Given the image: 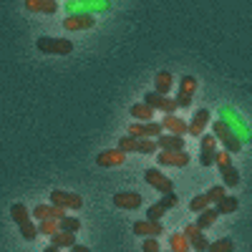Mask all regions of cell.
<instances>
[{
  "instance_id": "cell-5",
  "label": "cell",
  "mask_w": 252,
  "mask_h": 252,
  "mask_svg": "<svg viewBox=\"0 0 252 252\" xmlns=\"http://www.w3.org/2000/svg\"><path fill=\"white\" fill-rule=\"evenodd\" d=\"M194 91H197V78L194 76H182L179 81V91H177V109H187L194 98Z\"/></svg>"
},
{
  "instance_id": "cell-18",
  "label": "cell",
  "mask_w": 252,
  "mask_h": 252,
  "mask_svg": "<svg viewBox=\"0 0 252 252\" xmlns=\"http://www.w3.org/2000/svg\"><path fill=\"white\" fill-rule=\"evenodd\" d=\"M207 124H209V111L207 109H199V111H194V119L189 121V131L187 134H192V136H202V131L207 129Z\"/></svg>"
},
{
  "instance_id": "cell-41",
  "label": "cell",
  "mask_w": 252,
  "mask_h": 252,
  "mask_svg": "<svg viewBox=\"0 0 252 252\" xmlns=\"http://www.w3.org/2000/svg\"><path fill=\"white\" fill-rule=\"evenodd\" d=\"M157 250H159V242L154 237H146L144 240V252H157Z\"/></svg>"
},
{
  "instance_id": "cell-15",
  "label": "cell",
  "mask_w": 252,
  "mask_h": 252,
  "mask_svg": "<svg viewBox=\"0 0 252 252\" xmlns=\"http://www.w3.org/2000/svg\"><path fill=\"white\" fill-rule=\"evenodd\" d=\"M114 204L121 209H139L141 207V194L139 192H116Z\"/></svg>"
},
{
  "instance_id": "cell-37",
  "label": "cell",
  "mask_w": 252,
  "mask_h": 252,
  "mask_svg": "<svg viewBox=\"0 0 252 252\" xmlns=\"http://www.w3.org/2000/svg\"><path fill=\"white\" fill-rule=\"evenodd\" d=\"M207 197H209V202H212V204H217L222 197H224V187L222 184H217V187H212V189H209V192H207Z\"/></svg>"
},
{
  "instance_id": "cell-30",
  "label": "cell",
  "mask_w": 252,
  "mask_h": 252,
  "mask_svg": "<svg viewBox=\"0 0 252 252\" xmlns=\"http://www.w3.org/2000/svg\"><path fill=\"white\" fill-rule=\"evenodd\" d=\"M10 217H13V220L20 224V222L31 220V212L26 209V204H23V202H18V204H13V207H10Z\"/></svg>"
},
{
  "instance_id": "cell-39",
  "label": "cell",
  "mask_w": 252,
  "mask_h": 252,
  "mask_svg": "<svg viewBox=\"0 0 252 252\" xmlns=\"http://www.w3.org/2000/svg\"><path fill=\"white\" fill-rule=\"evenodd\" d=\"M215 164H217V166H224V164H229V152H227V149H222V152H215Z\"/></svg>"
},
{
  "instance_id": "cell-6",
  "label": "cell",
  "mask_w": 252,
  "mask_h": 252,
  "mask_svg": "<svg viewBox=\"0 0 252 252\" xmlns=\"http://www.w3.org/2000/svg\"><path fill=\"white\" fill-rule=\"evenodd\" d=\"M96 26V18L91 13H68V18L63 20L66 31H91Z\"/></svg>"
},
{
  "instance_id": "cell-20",
  "label": "cell",
  "mask_w": 252,
  "mask_h": 252,
  "mask_svg": "<svg viewBox=\"0 0 252 252\" xmlns=\"http://www.w3.org/2000/svg\"><path fill=\"white\" fill-rule=\"evenodd\" d=\"M51 245H56L58 250L61 247H73L76 245V232H68V229H58V232H53L51 235Z\"/></svg>"
},
{
  "instance_id": "cell-38",
  "label": "cell",
  "mask_w": 252,
  "mask_h": 252,
  "mask_svg": "<svg viewBox=\"0 0 252 252\" xmlns=\"http://www.w3.org/2000/svg\"><path fill=\"white\" fill-rule=\"evenodd\" d=\"M161 204H164L166 209H174V207L179 204V197H177L174 192H169V194H164V199H161Z\"/></svg>"
},
{
  "instance_id": "cell-16",
  "label": "cell",
  "mask_w": 252,
  "mask_h": 252,
  "mask_svg": "<svg viewBox=\"0 0 252 252\" xmlns=\"http://www.w3.org/2000/svg\"><path fill=\"white\" fill-rule=\"evenodd\" d=\"M184 235H187V240H189V245H192L194 250H199V252L209 247V242L204 240V232H202V229H199V227H197L194 222L184 227Z\"/></svg>"
},
{
  "instance_id": "cell-22",
  "label": "cell",
  "mask_w": 252,
  "mask_h": 252,
  "mask_svg": "<svg viewBox=\"0 0 252 252\" xmlns=\"http://www.w3.org/2000/svg\"><path fill=\"white\" fill-rule=\"evenodd\" d=\"M220 172H222V182H224V187H237V184H240V172L232 166V161L224 164V166H220Z\"/></svg>"
},
{
  "instance_id": "cell-1",
  "label": "cell",
  "mask_w": 252,
  "mask_h": 252,
  "mask_svg": "<svg viewBox=\"0 0 252 252\" xmlns=\"http://www.w3.org/2000/svg\"><path fill=\"white\" fill-rule=\"evenodd\" d=\"M220 119L229 126V131H232L242 144H250V141H252V131H250L247 121H245L232 106H222V109H220Z\"/></svg>"
},
{
  "instance_id": "cell-40",
  "label": "cell",
  "mask_w": 252,
  "mask_h": 252,
  "mask_svg": "<svg viewBox=\"0 0 252 252\" xmlns=\"http://www.w3.org/2000/svg\"><path fill=\"white\" fill-rule=\"evenodd\" d=\"M199 161H202V166H212L215 164V152H199Z\"/></svg>"
},
{
  "instance_id": "cell-17",
  "label": "cell",
  "mask_w": 252,
  "mask_h": 252,
  "mask_svg": "<svg viewBox=\"0 0 252 252\" xmlns=\"http://www.w3.org/2000/svg\"><path fill=\"white\" fill-rule=\"evenodd\" d=\"M157 146L164 152H179L184 149V136H177V134H159L157 136Z\"/></svg>"
},
{
  "instance_id": "cell-13",
  "label": "cell",
  "mask_w": 252,
  "mask_h": 252,
  "mask_svg": "<svg viewBox=\"0 0 252 252\" xmlns=\"http://www.w3.org/2000/svg\"><path fill=\"white\" fill-rule=\"evenodd\" d=\"M161 129L169 131V134H177V136H184V134L189 131V124H187L184 119L174 116V114H166V116L161 119Z\"/></svg>"
},
{
  "instance_id": "cell-12",
  "label": "cell",
  "mask_w": 252,
  "mask_h": 252,
  "mask_svg": "<svg viewBox=\"0 0 252 252\" xmlns=\"http://www.w3.org/2000/svg\"><path fill=\"white\" fill-rule=\"evenodd\" d=\"M161 232H164V224L157 220H141L134 224V235H139V237H157Z\"/></svg>"
},
{
  "instance_id": "cell-42",
  "label": "cell",
  "mask_w": 252,
  "mask_h": 252,
  "mask_svg": "<svg viewBox=\"0 0 252 252\" xmlns=\"http://www.w3.org/2000/svg\"><path fill=\"white\" fill-rule=\"evenodd\" d=\"M71 250H73V252H89V247H83V245H73Z\"/></svg>"
},
{
  "instance_id": "cell-24",
  "label": "cell",
  "mask_w": 252,
  "mask_h": 252,
  "mask_svg": "<svg viewBox=\"0 0 252 252\" xmlns=\"http://www.w3.org/2000/svg\"><path fill=\"white\" fill-rule=\"evenodd\" d=\"M237 207H240V199L237 197H222L220 202H217V212L220 215H232V212H237Z\"/></svg>"
},
{
  "instance_id": "cell-14",
  "label": "cell",
  "mask_w": 252,
  "mask_h": 252,
  "mask_svg": "<svg viewBox=\"0 0 252 252\" xmlns=\"http://www.w3.org/2000/svg\"><path fill=\"white\" fill-rule=\"evenodd\" d=\"M124 161H126V152H121V149H106L96 157L98 166H121Z\"/></svg>"
},
{
  "instance_id": "cell-9",
  "label": "cell",
  "mask_w": 252,
  "mask_h": 252,
  "mask_svg": "<svg viewBox=\"0 0 252 252\" xmlns=\"http://www.w3.org/2000/svg\"><path fill=\"white\" fill-rule=\"evenodd\" d=\"M164 129H161V124H154V121H136V124H131L129 126V134L131 136H146V139H157L159 134H161Z\"/></svg>"
},
{
  "instance_id": "cell-28",
  "label": "cell",
  "mask_w": 252,
  "mask_h": 252,
  "mask_svg": "<svg viewBox=\"0 0 252 252\" xmlns=\"http://www.w3.org/2000/svg\"><path fill=\"white\" fill-rule=\"evenodd\" d=\"M18 227H20V235H23V240L33 242V240L38 237V224H33L31 220H26V222H20Z\"/></svg>"
},
{
  "instance_id": "cell-19",
  "label": "cell",
  "mask_w": 252,
  "mask_h": 252,
  "mask_svg": "<svg viewBox=\"0 0 252 252\" xmlns=\"http://www.w3.org/2000/svg\"><path fill=\"white\" fill-rule=\"evenodd\" d=\"M26 10L53 15V13H58V3H56V0H26Z\"/></svg>"
},
{
  "instance_id": "cell-23",
  "label": "cell",
  "mask_w": 252,
  "mask_h": 252,
  "mask_svg": "<svg viewBox=\"0 0 252 252\" xmlns=\"http://www.w3.org/2000/svg\"><path fill=\"white\" fill-rule=\"evenodd\" d=\"M131 116L136 119V121H152V116H154V109L149 106V103H134L131 106Z\"/></svg>"
},
{
  "instance_id": "cell-29",
  "label": "cell",
  "mask_w": 252,
  "mask_h": 252,
  "mask_svg": "<svg viewBox=\"0 0 252 252\" xmlns=\"http://www.w3.org/2000/svg\"><path fill=\"white\" fill-rule=\"evenodd\" d=\"M119 149L121 152H139V136H131V134H126V136H121V141H119Z\"/></svg>"
},
{
  "instance_id": "cell-31",
  "label": "cell",
  "mask_w": 252,
  "mask_h": 252,
  "mask_svg": "<svg viewBox=\"0 0 252 252\" xmlns=\"http://www.w3.org/2000/svg\"><path fill=\"white\" fill-rule=\"evenodd\" d=\"M58 224H61V229H68V232H78L81 229V220L78 217H68V215H63L58 220Z\"/></svg>"
},
{
  "instance_id": "cell-8",
  "label": "cell",
  "mask_w": 252,
  "mask_h": 252,
  "mask_svg": "<svg viewBox=\"0 0 252 252\" xmlns=\"http://www.w3.org/2000/svg\"><path fill=\"white\" fill-rule=\"evenodd\" d=\"M144 179H146V184H152L154 189H159L161 194H169V192H174V184H172V179H166L159 169H144Z\"/></svg>"
},
{
  "instance_id": "cell-7",
  "label": "cell",
  "mask_w": 252,
  "mask_h": 252,
  "mask_svg": "<svg viewBox=\"0 0 252 252\" xmlns=\"http://www.w3.org/2000/svg\"><path fill=\"white\" fill-rule=\"evenodd\" d=\"M144 101L149 103L154 111H166V114L177 111V101L174 98H166V94H159V91H149V94L144 96Z\"/></svg>"
},
{
  "instance_id": "cell-2",
  "label": "cell",
  "mask_w": 252,
  "mask_h": 252,
  "mask_svg": "<svg viewBox=\"0 0 252 252\" xmlns=\"http://www.w3.org/2000/svg\"><path fill=\"white\" fill-rule=\"evenodd\" d=\"M35 48L40 53H48V56H68L73 51V43L68 38H48V35H43V38H38Z\"/></svg>"
},
{
  "instance_id": "cell-27",
  "label": "cell",
  "mask_w": 252,
  "mask_h": 252,
  "mask_svg": "<svg viewBox=\"0 0 252 252\" xmlns=\"http://www.w3.org/2000/svg\"><path fill=\"white\" fill-rule=\"evenodd\" d=\"M61 229V224H58V220H53V217H46V220H38V232L40 235H53V232H58Z\"/></svg>"
},
{
  "instance_id": "cell-10",
  "label": "cell",
  "mask_w": 252,
  "mask_h": 252,
  "mask_svg": "<svg viewBox=\"0 0 252 252\" xmlns=\"http://www.w3.org/2000/svg\"><path fill=\"white\" fill-rule=\"evenodd\" d=\"M51 202L58 207H66V209H81V204H83V199L76 192H63V189H53Z\"/></svg>"
},
{
  "instance_id": "cell-21",
  "label": "cell",
  "mask_w": 252,
  "mask_h": 252,
  "mask_svg": "<svg viewBox=\"0 0 252 252\" xmlns=\"http://www.w3.org/2000/svg\"><path fill=\"white\" fill-rule=\"evenodd\" d=\"M217 217H220V212H217V207H204L202 212H199V217H197V227L199 229H207V227H212L215 222H217Z\"/></svg>"
},
{
  "instance_id": "cell-26",
  "label": "cell",
  "mask_w": 252,
  "mask_h": 252,
  "mask_svg": "<svg viewBox=\"0 0 252 252\" xmlns=\"http://www.w3.org/2000/svg\"><path fill=\"white\" fill-rule=\"evenodd\" d=\"M169 247H172L174 252H187L192 245H189V240H187L184 232H174V235L169 237Z\"/></svg>"
},
{
  "instance_id": "cell-11",
  "label": "cell",
  "mask_w": 252,
  "mask_h": 252,
  "mask_svg": "<svg viewBox=\"0 0 252 252\" xmlns=\"http://www.w3.org/2000/svg\"><path fill=\"white\" fill-rule=\"evenodd\" d=\"M157 161L161 164V166H187L189 164V154L184 152V149H179V152H159L157 154Z\"/></svg>"
},
{
  "instance_id": "cell-35",
  "label": "cell",
  "mask_w": 252,
  "mask_h": 252,
  "mask_svg": "<svg viewBox=\"0 0 252 252\" xmlns=\"http://www.w3.org/2000/svg\"><path fill=\"white\" fill-rule=\"evenodd\" d=\"M209 204H212V202H209V197H207V194H199V197H194L192 202H189V209L199 215L202 209H204V207H209Z\"/></svg>"
},
{
  "instance_id": "cell-36",
  "label": "cell",
  "mask_w": 252,
  "mask_h": 252,
  "mask_svg": "<svg viewBox=\"0 0 252 252\" xmlns=\"http://www.w3.org/2000/svg\"><path fill=\"white\" fill-rule=\"evenodd\" d=\"M202 152H217V136L215 134H202Z\"/></svg>"
},
{
  "instance_id": "cell-34",
  "label": "cell",
  "mask_w": 252,
  "mask_h": 252,
  "mask_svg": "<svg viewBox=\"0 0 252 252\" xmlns=\"http://www.w3.org/2000/svg\"><path fill=\"white\" fill-rule=\"evenodd\" d=\"M209 252H232L235 250V242L232 240H217V242H212L207 247Z\"/></svg>"
},
{
  "instance_id": "cell-3",
  "label": "cell",
  "mask_w": 252,
  "mask_h": 252,
  "mask_svg": "<svg viewBox=\"0 0 252 252\" xmlns=\"http://www.w3.org/2000/svg\"><path fill=\"white\" fill-rule=\"evenodd\" d=\"M212 131H215L217 141H222V146H224V149H227L229 154H232V152H242V141H240L232 131H229V126H227L222 119L212 124Z\"/></svg>"
},
{
  "instance_id": "cell-32",
  "label": "cell",
  "mask_w": 252,
  "mask_h": 252,
  "mask_svg": "<svg viewBox=\"0 0 252 252\" xmlns=\"http://www.w3.org/2000/svg\"><path fill=\"white\" fill-rule=\"evenodd\" d=\"M164 215H166V207H164L161 202H157V204H152L149 209H146V220H157V222H161Z\"/></svg>"
},
{
  "instance_id": "cell-4",
  "label": "cell",
  "mask_w": 252,
  "mask_h": 252,
  "mask_svg": "<svg viewBox=\"0 0 252 252\" xmlns=\"http://www.w3.org/2000/svg\"><path fill=\"white\" fill-rule=\"evenodd\" d=\"M111 8V0H68V13H106Z\"/></svg>"
},
{
  "instance_id": "cell-33",
  "label": "cell",
  "mask_w": 252,
  "mask_h": 252,
  "mask_svg": "<svg viewBox=\"0 0 252 252\" xmlns=\"http://www.w3.org/2000/svg\"><path fill=\"white\" fill-rule=\"evenodd\" d=\"M157 149H159V146H157V139H146V136L139 139V154H154Z\"/></svg>"
},
{
  "instance_id": "cell-25",
  "label": "cell",
  "mask_w": 252,
  "mask_h": 252,
  "mask_svg": "<svg viewBox=\"0 0 252 252\" xmlns=\"http://www.w3.org/2000/svg\"><path fill=\"white\" fill-rule=\"evenodd\" d=\"M154 83H157V91L159 94H169L172 91V73L169 71H159L157 78H154Z\"/></svg>"
}]
</instances>
